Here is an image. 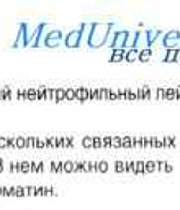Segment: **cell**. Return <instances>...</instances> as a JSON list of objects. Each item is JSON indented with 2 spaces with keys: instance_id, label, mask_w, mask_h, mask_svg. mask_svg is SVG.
Segmentation results:
<instances>
[{
  "instance_id": "obj_5",
  "label": "cell",
  "mask_w": 180,
  "mask_h": 210,
  "mask_svg": "<svg viewBox=\"0 0 180 210\" xmlns=\"http://www.w3.org/2000/svg\"><path fill=\"white\" fill-rule=\"evenodd\" d=\"M80 43H82V33L80 30H70L67 35L64 36V45L67 48H79Z\"/></svg>"
},
{
  "instance_id": "obj_35",
  "label": "cell",
  "mask_w": 180,
  "mask_h": 210,
  "mask_svg": "<svg viewBox=\"0 0 180 210\" xmlns=\"http://www.w3.org/2000/svg\"><path fill=\"white\" fill-rule=\"evenodd\" d=\"M0 166H3V159H2V158H0Z\"/></svg>"
},
{
  "instance_id": "obj_19",
  "label": "cell",
  "mask_w": 180,
  "mask_h": 210,
  "mask_svg": "<svg viewBox=\"0 0 180 210\" xmlns=\"http://www.w3.org/2000/svg\"><path fill=\"white\" fill-rule=\"evenodd\" d=\"M21 166H23V174L30 173V161H21Z\"/></svg>"
},
{
  "instance_id": "obj_24",
  "label": "cell",
  "mask_w": 180,
  "mask_h": 210,
  "mask_svg": "<svg viewBox=\"0 0 180 210\" xmlns=\"http://www.w3.org/2000/svg\"><path fill=\"white\" fill-rule=\"evenodd\" d=\"M30 173H38V163L30 161Z\"/></svg>"
},
{
  "instance_id": "obj_14",
  "label": "cell",
  "mask_w": 180,
  "mask_h": 210,
  "mask_svg": "<svg viewBox=\"0 0 180 210\" xmlns=\"http://www.w3.org/2000/svg\"><path fill=\"white\" fill-rule=\"evenodd\" d=\"M74 99H75V89L72 87L66 89V100H74Z\"/></svg>"
},
{
  "instance_id": "obj_15",
  "label": "cell",
  "mask_w": 180,
  "mask_h": 210,
  "mask_svg": "<svg viewBox=\"0 0 180 210\" xmlns=\"http://www.w3.org/2000/svg\"><path fill=\"white\" fill-rule=\"evenodd\" d=\"M26 146L28 148H36V136H26Z\"/></svg>"
},
{
  "instance_id": "obj_2",
  "label": "cell",
  "mask_w": 180,
  "mask_h": 210,
  "mask_svg": "<svg viewBox=\"0 0 180 210\" xmlns=\"http://www.w3.org/2000/svg\"><path fill=\"white\" fill-rule=\"evenodd\" d=\"M31 45V33H30V25L28 21H21L18 25V33L15 41L12 43V48L17 49V48H26Z\"/></svg>"
},
{
  "instance_id": "obj_30",
  "label": "cell",
  "mask_w": 180,
  "mask_h": 210,
  "mask_svg": "<svg viewBox=\"0 0 180 210\" xmlns=\"http://www.w3.org/2000/svg\"><path fill=\"white\" fill-rule=\"evenodd\" d=\"M136 58V51H129V54H128V61H133Z\"/></svg>"
},
{
  "instance_id": "obj_6",
  "label": "cell",
  "mask_w": 180,
  "mask_h": 210,
  "mask_svg": "<svg viewBox=\"0 0 180 210\" xmlns=\"http://www.w3.org/2000/svg\"><path fill=\"white\" fill-rule=\"evenodd\" d=\"M128 38V31H118L115 36V41H113V46L116 45H125V40Z\"/></svg>"
},
{
  "instance_id": "obj_9",
  "label": "cell",
  "mask_w": 180,
  "mask_h": 210,
  "mask_svg": "<svg viewBox=\"0 0 180 210\" xmlns=\"http://www.w3.org/2000/svg\"><path fill=\"white\" fill-rule=\"evenodd\" d=\"M61 100H66V89L58 87V89H56V99H54V102H61Z\"/></svg>"
},
{
  "instance_id": "obj_12",
  "label": "cell",
  "mask_w": 180,
  "mask_h": 210,
  "mask_svg": "<svg viewBox=\"0 0 180 210\" xmlns=\"http://www.w3.org/2000/svg\"><path fill=\"white\" fill-rule=\"evenodd\" d=\"M17 148H18V150H25V148H28L25 136H17Z\"/></svg>"
},
{
  "instance_id": "obj_1",
  "label": "cell",
  "mask_w": 180,
  "mask_h": 210,
  "mask_svg": "<svg viewBox=\"0 0 180 210\" xmlns=\"http://www.w3.org/2000/svg\"><path fill=\"white\" fill-rule=\"evenodd\" d=\"M107 35H108V28L98 25V23H92V30H90V35H88V41L87 45L90 48H98L102 46L107 40Z\"/></svg>"
},
{
  "instance_id": "obj_7",
  "label": "cell",
  "mask_w": 180,
  "mask_h": 210,
  "mask_svg": "<svg viewBox=\"0 0 180 210\" xmlns=\"http://www.w3.org/2000/svg\"><path fill=\"white\" fill-rule=\"evenodd\" d=\"M74 171H75V164H74V161L66 159V161H64V173H66V174H70V173H74Z\"/></svg>"
},
{
  "instance_id": "obj_28",
  "label": "cell",
  "mask_w": 180,
  "mask_h": 210,
  "mask_svg": "<svg viewBox=\"0 0 180 210\" xmlns=\"http://www.w3.org/2000/svg\"><path fill=\"white\" fill-rule=\"evenodd\" d=\"M0 100H7V94H5V89H0Z\"/></svg>"
},
{
  "instance_id": "obj_8",
  "label": "cell",
  "mask_w": 180,
  "mask_h": 210,
  "mask_svg": "<svg viewBox=\"0 0 180 210\" xmlns=\"http://www.w3.org/2000/svg\"><path fill=\"white\" fill-rule=\"evenodd\" d=\"M46 148H59L58 136H46Z\"/></svg>"
},
{
  "instance_id": "obj_25",
  "label": "cell",
  "mask_w": 180,
  "mask_h": 210,
  "mask_svg": "<svg viewBox=\"0 0 180 210\" xmlns=\"http://www.w3.org/2000/svg\"><path fill=\"white\" fill-rule=\"evenodd\" d=\"M82 145H84L85 148H90V146H93V145H92V140H90V138H84V140H82Z\"/></svg>"
},
{
  "instance_id": "obj_34",
  "label": "cell",
  "mask_w": 180,
  "mask_h": 210,
  "mask_svg": "<svg viewBox=\"0 0 180 210\" xmlns=\"http://www.w3.org/2000/svg\"><path fill=\"white\" fill-rule=\"evenodd\" d=\"M8 168H10L12 173H17V171H15V163H10V164H8Z\"/></svg>"
},
{
  "instance_id": "obj_10",
  "label": "cell",
  "mask_w": 180,
  "mask_h": 210,
  "mask_svg": "<svg viewBox=\"0 0 180 210\" xmlns=\"http://www.w3.org/2000/svg\"><path fill=\"white\" fill-rule=\"evenodd\" d=\"M28 100L33 102V100H38V87H30L28 89Z\"/></svg>"
},
{
  "instance_id": "obj_31",
  "label": "cell",
  "mask_w": 180,
  "mask_h": 210,
  "mask_svg": "<svg viewBox=\"0 0 180 210\" xmlns=\"http://www.w3.org/2000/svg\"><path fill=\"white\" fill-rule=\"evenodd\" d=\"M148 56H149V51H143V54H141V59L146 61V59H148Z\"/></svg>"
},
{
  "instance_id": "obj_16",
  "label": "cell",
  "mask_w": 180,
  "mask_h": 210,
  "mask_svg": "<svg viewBox=\"0 0 180 210\" xmlns=\"http://www.w3.org/2000/svg\"><path fill=\"white\" fill-rule=\"evenodd\" d=\"M17 197H26V187L17 185Z\"/></svg>"
},
{
  "instance_id": "obj_18",
  "label": "cell",
  "mask_w": 180,
  "mask_h": 210,
  "mask_svg": "<svg viewBox=\"0 0 180 210\" xmlns=\"http://www.w3.org/2000/svg\"><path fill=\"white\" fill-rule=\"evenodd\" d=\"M43 195L44 197H48V195H56V190L53 187H44V190H43Z\"/></svg>"
},
{
  "instance_id": "obj_17",
  "label": "cell",
  "mask_w": 180,
  "mask_h": 210,
  "mask_svg": "<svg viewBox=\"0 0 180 210\" xmlns=\"http://www.w3.org/2000/svg\"><path fill=\"white\" fill-rule=\"evenodd\" d=\"M8 148V138L7 136H0V150Z\"/></svg>"
},
{
  "instance_id": "obj_22",
  "label": "cell",
  "mask_w": 180,
  "mask_h": 210,
  "mask_svg": "<svg viewBox=\"0 0 180 210\" xmlns=\"http://www.w3.org/2000/svg\"><path fill=\"white\" fill-rule=\"evenodd\" d=\"M8 148H17V136L8 138Z\"/></svg>"
},
{
  "instance_id": "obj_3",
  "label": "cell",
  "mask_w": 180,
  "mask_h": 210,
  "mask_svg": "<svg viewBox=\"0 0 180 210\" xmlns=\"http://www.w3.org/2000/svg\"><path fill=\"white\" fill-rule=\"evenodd\" d=\"M64 33L61 28H53V30H48L44 36V41H43V46L46 48H58L61 43H64Z\"/></svg>"
},
{
  "instance_id": "obj_13",
  "label": "cell",
  "mask_w": 180,
  "mask_h": 210,
  "mask_svg": "<svg viewBox=\"0 0 180 210\" xmlns=\"http://www.w3.org/2000/svg\"><path fill=\"white\" fill-rule=\"evenodd\" d=\"M46 148V138L36 136V150H44Z\"/></svg>"
},
{
  "instance_id": "obj_27",
  "label": "cell",
  "mask_w": 180,
  "mask_h": 210,
  "mask_svg": "<svg viewBox=\"0 0 180 210\" xmlns=\"http://www.w3.org/2000/svg\"><path fill=\"white\" fill-rule=\"evenodd\" d=\"M49 169H51V173L56 174V169H58V161H53V163H51V166H49Z\"/></svg>"
},
{
  "instance_id": "obj_20",
  "label": "cell",
  "mask_w": 180,
  "mask_h": 210,
  "mask_svg": "<svg viewBox=\"0 0 180 210\" xmlns=\"http://www.w3.org/2000/svg\"><path fill=\"white\" fill-rule=\"evenodd\" d=\"M74 145H72V136H67L66 138L64 136V148H72Z\"/></svg>"
},
{
  "instance_id": "obj_29",
  "label": "cell",
  "mask_w": 180,
  "mask_h": 210,
  "mask_svg": "<svg viewBox=\"0 0 180 210\" xmlns=\"http://www.w3.org/2000/svg\"><path fill=\"white\" fill-rule=\"evenodd\" d=\"M43 190H44V187H36V194H35V197H39V195H43Z\"/></svg>"
},
{
  "instance_id": "obj_26",
  "label": "cell",
  "mask_w": 180,
  "mask_h": 210,
  "mask_svg": "<svg viewBox=\"0 0 180 210\" xmlns=\"http://www.w3.org/2000/svg\"><path fill=\"white\" fill-rule=\"evenodd\" d=\"M15 171H17V173H23V166H21V161H15Z\"/></svg>"
},
{
  "instance_id": "obj_37",
  "label": "cell",
  "mask_w": 180,
  "mask_h": 210,
  "mask_svg": "<svg viewBox=\"0 0 180 210\" xmlns=\"http://www.w3.org/2000/svg\"><path fill=\"white\" fill-rule=\"evenodd\" d=\"M0 197H2V185H0Z\"/></svg>"
},
{
  "instance_id": "obj_33",
  "label": "cell",
  "mask_w": 180,
  "mask_h": 210,
  "mask_svg": "<svg viewBox=\"0 0 180 210\" xmlns=\"http://www.w3.org/2000/svg\"><path fill=\"white\" fill-rule=\"evenodd\" d=\"M93 146H95V148L100 146V141H98V138H93Z\"/></svg>"
},
{
  "instance_id": "obj_4",
  "label": "cell",
  "mask_w": 180,
  "mask_h": 210,
  "mask_svg": "<svg viewBox=\"0 0 180 210\" xmlns=\"http://www.w3.org/2000/svg\"><path fill=\"white\" fill-rule=\"evenodd\" d=\"M46 21H41L38 23V25L35 26V30L31 31V45L30 48H38L43 45V41H44V36L46 33H48V30H46Z\"/></svg>"
},
{
  "instance_id": "obj_23",
  "label": "cell",
  "mask_w": 180,
  "mask_h": 210,
  "mask_svg": "<svg viewBox=\"0 0 180 210\" xmlns=\"http://www.w3.org/2000/svg\"><path fill=\"white\" fill-rule=\"evenodd\" d=\"M61 173H64V161H58V169H56V174H61Z\"/></svg>"
},
{
  "instance_id": "obj_21",
  "label": "cell",
  "mask_w": 180,
  "mask_h": 210,
  "mask_svg": "<svg viewBox=\"0 0 180 210\" xmlns=\"http://www.w3.org/2000/svg\"><path fill=\"white\" fill-rule=\"evenodd\" d=\"M3 89H5V94H7V100H10V99L13 97V90H12V87H10V85H5Z\"/></svg>"
},
{
  "instance_id": "obj_11",
  "label": "cell",
  "mask_w": 180,
  "mask_h": 210,
  "mask_svg": "<svg viewBox=\"0 0 180 210\" xmlns=\"http://www.w3.org/2000/svg\"><path fill=\"white\" fill-rule=\"evenodd\" d=\"M46 92H48V87H46V85H39V87H38V100L48 99L46 97Z\"/></svg>"
},
{
  "instance_id": "obj_36",
  "label": "cell",
  "mask_w": 180,
  "mask_h": 210,
  "mask_svg": "<svg viewBox=\"0 0 180 210\" xmlns=\"http://www.w3.org/2000/svg\"><path fill=\"white\" fill-rule=\"evenodd\" d=\"M0 173H3V166H0Z\"/></svg>"
},
{
  "instance_id": "obj_32",
  "label": "cell",
  "mask_w": 180,
  "mask_h": 210,
  "mask_svg": "<svg viewBox=\"0 0 180 210\" xmlns=\"http://www.w3.org/2000/svg\"><path fill=\"white\" fill-rule=\"evenodd\" d=\"M44 171V164L43 163H38V173H43Z\"/></svg>"
}]
</instances>
